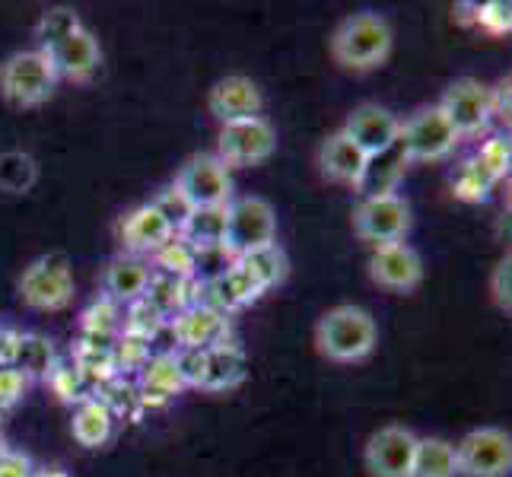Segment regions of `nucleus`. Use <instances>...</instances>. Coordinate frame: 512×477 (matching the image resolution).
<instances>
[{
	"label": "nucleus",
	"mask_w": 512,
	"mask_h": 477,
	"mask_svg": "<svg viewBox=\"0 0 512 477\" xmlns=\"http://www.w3.org/2000/svg\"><path fill=\"white\" fill-rule=\"evenodd\" d=\"M395 45L392 23L382 13H353L331 35V58L344 70H376L388 61Z\"/></svg>",
	"instance_id": "nucleus-1"
},
{
	"label": "nucleus",
	"mask_w": 512,
	"mask_h": 477,
	"mask_svg": "<svg viewBox=\"0 0 512 477\" xmlns=\"http://www.w3.org/2000/svg\"><path fill=\"white\" fill-rule=\"evenodd\" d=\"M379 328L373 315L360 306H334L322 315L315 328L319 353L331 363H360L376 350Z\"/></svg>",
	"instance_id": "nucleus-2"
},
{
	"label": "nucleus",
	"mask_w": 512,
	"mask_h": 477,
	"mask_svg": "<svg viewBox=\"0 0 512 477\" xmlns=\"http://www.w3.org/2000/svg\"><path fill=\"white\" fill-rule=\"evenodd\" d=\"M58 86L55 64L42 48L35 51H16V55L0 67V93L7 102L20 109H35L51 99Z\"/></svg>",
	"instance_id": "nucleus-3"
},
{
	"label": "nucleus",
	"mask_w": 512,
	"mask_h": 477,
	"mask_svg": "<svg viewBox=\"0 0 512 477\" xmlns=\"http://www.w3.org/2000/svg\"><path fill=\"white\" fill-rule=\"evenodd\" d=\"M226 252L233 258L277 245V214L264 198H233L226 204Z\"/></svg>",
	"instance_id": "nucleus-4"
},
{
	"label": "nucleus",
	"mask_w": 512,
	"mask_h": 477,
	"mask_svg": "<svg viewBox=\"0 0 512 477\" xmlns=\"http://www.w3.org/2000/svg\"><path fill=\"white\" fill-rule=\"evenodd\" d=\"M277 150V131L268 118H242V121H229L220 128L217 137V159L229 169H249L261 166L264 159H271Z\"/></svg>",
	"instance_id": "nucleus-5"
},
{
	"label": "nucleus",
	"mask_w": 512,
	"mask_h": 477,
	"mask_svg": "<svg viewBox=\"0 0 512 477\" xmlns=\"http://www.w3.org/2000/svg\"><path fill=\"white\" fill-rule=\"evenodd\" d=\"M455 128L449 125V118L439 112V105H427V109L414 112L408 121H401L398 144L408 156V163H436L446 159L458 147Z\"/></svg>",
	"instance_id": "nucleus-6"
},
{
	"label": "nucleus",
	"mask_w": 512,
	"mask_h": 477,
	"mask_svg": "<svg viewBox=\"0 0 512 477\" xmlns=\"http://www.w3.org/2000/svg\"><path fill=\"white\" fill-rule=\"evenodd\" d=\"M20 296L23 303L39 312H58L74 299V274L70 261L61 252L42 255L32 261L20 277Z\"/></svg>",
	"instance_id": "nucleus-7"
},
{
	"label": "nucleus",
	"mask_w": 512,
	"mask_h": 477,
	"mask_svg": "<svg viewBox=\"0 0 512 477\" xmlns=\"http://www.w3.org/2000/svg\"><path fill=\"white\" fill-rule=\"evenodd\" d=\"M458 477H509L512 471V436L497 427L471 430L455 446Z\"/></svg>",
	"instance_id": "nucleus-8"
},
{
	"label": "nucleus",
	"mask_w": 512,
	"mask_h": 477,
	"mask_svg": "<svg viewBox=\"0 0 512 477\" xmlns=\"http://www.w3.org/2000/svg\"><path fill=\"white\" fill-rule=\"evenodd\" d=\"M175 188L185 194V201L194 210L226 207L233 201V179H229V169L214 153L191 156L179 169V175H175Z\"/></svg>",
	"instance_id": "nucleus-9"
},
{
	"label": "nucleus",
	"mask_w": 512,
	"mask_h": 477,
	"mask_svg": "<svg viewBox=\"0 0 512 477\" xmlns=\"http://www.w3.org/2000/svg\"><path fill=\"white\" fill-rule=\"evenodd\" d=\"M411 229V207L404 204L398 194H385V198H363L353 210V233L363 242L379 245H392L404 242Z\"/></svg>",
	"instance_id": "nucleus-10"
},
{
	"label": "nucleus",
	"mask_w": 512,
	"mask_h": 477,
	"mask_svg": "<svg viewBox=\"0 0 512 477\" xmlns=\"http://www.w3.org/2000/svg\"><path fill=\"white\" fill-rule=\"evenodd\" d=\"M439 112L449 118V125L455 128L458 137L481 134L487 128V121L493 118V93L481 80L462 77L439 99Z\"/></svg>",
	"instance_id": "nucleus-11"
},
{
	"label": "nucleus",
	"mask_w": 512,
	"mask_h": 477,
	"mask_svg": "<svg viewBox=\"0 0 512 477\" xmlns=\"http://www.w3.org/2000/svg\"><path fill=\"white\" fill-rule=\"evenodd\" d=\"M417 452V436L408 427H382L366 443V471L373 477H411Z\"/></svg>",
	"instance_id": "nucleus-12"
},
{
	"label": "nucleus",
	"mask_w": 512,
	"mask_h": 477,
	"mask_svg": "<svg viewBox=\"0 0 512 477\" xmlns=\"http://www.w3.org/2000/svg\"><path fill=\"white\" fill-rule=\"evenodd\" d=\"M369 277H373V284H379L382 290L411 293L423 280V261L408 242L379 245L373 258H369Z\"/></svg>",
	"instance_id": "nucleus-13"
},
{
	"label": "nucleus",
	"mask_w": 512,
	"mask_h": 477,
	"mask_svg": "<svg viewBox=\"0 0 512 477\" xmlns=\"http://www.w3.org/2000/svg\"><path fill=\"white\" fill-rule=\"evenodd\" d=\"M353 144H357L366 156H376L382 150H388L392 144H398V131L401 121L395 118V112H388L385 105L376 102H363L347 115V125L341 128Z\"/></svg>",
	"instance_id": "nucleus-14"
},
{
	"label": "nucleus",
	"mask_w": 512,
	"mask_h": 477,
	"mask_svg": "<svg viewBox=\"0 0 512 477\" xmlns=\"http://www.w3.org/2000/svg\"><path fill=\"white\" fill-rule=\"evenodd\" d=\"M45 55L51 58V64H55L58 80L64 77L70 83L93 80V74H96L99 64H102L99 42H96V35L86 29V26L74 29L70 35H64V39L58 45H51Z\"/></svg>",
	"instance_id": "nucleus-15"
},
{
	"label": "nucleus",
	"mask_w": 512,
	"mask_h": 477,
	"mask_svg": "<svg viewBox=\"0 0 512 477\" xmlns=\"http://www.w3.org/2000/svg\"><path fill=\"white\" fill-rule=\"evenodd\" d=\"M172 334L182 350H210V347L226 344L229 322H226V315L191 303L182 312L172 315Z\"/></svg>",
	"instance_id": "nucleus-16"
},
{
	"label": "nucleus",
	"mask_w": 512,
	"mask_h": 477,
	"mask_svg": "<svg viewBox=\"0 0 512 477\" xmlns=\"http://www.w3.org/2000/svg\"><path fill=\"white\" fill-rule=\"evenodd\" d=\"M261 105H264L261 90L249 77H223L207 96V109L220 125L242 121V118H258Z\"/></svg>",
	"instance_id": "nucleus-17"
},
{
	"label": "nucleus",
	"mask_w": 512,
	"mask_h": 477,
	"mask_svg": "<svg viewBox=\"0 0 512 477\" xmlns=\"http://www.w3.org/2000/svg\"><path fill=\"white\" fill-rule=\"evenodd\" d=\"M172 239H175L172 226L160 217V210L153 204L137 207L121 220V242H125V249L137 258L163 252Z\"/></svg>",
	"instance_id": "nucleus-18"
},
{
	"label": "nucleus",
	"mask_w": 512,
	"mask_h": 477,
	"mask_svg": "<svg viewBox=\"0 0 512 477\" xmlns=\"http://www.w3.org/2000/svg\"><path fill=\"white\" fill-rule=\"evenodd\" d=\"M404 169H408V156H404L401 144H392L376 156H366L363 175L357 182L360 198H385V194H395L404 179Z\"/></svg>",
	"instance_id": "nucleus-19"
},
{
	"label": "nucleus",
	"mask_w": 512,
	"mask_h": 477,
	"mask_svg": "<svg viewBox=\"0 0 512 477\" xmlns=\"http://www.w3.org/2000/svg\"><path fill=\"white\" fill-rule=\"evenodd\" d=\"M319 166H322V175H325L328 182L357 188L360 175H363V166H366V153L357 144H353V140L344 131H338V134H331L322 144Z\"/></svg>",
	"instance_id": "nucleus-20"
},
{
	"label": "nucleus",
	"mask_w": 512,
	"mask_h": 477,
	"mask_svg": "<svg viewBox=\"0 0 512 477\" xmlns=\"http://www.w3.org/2000/svg\"><path fill=\"white\" fill-rule=\"evenodd\" d=\"M150 264L144 258H137V255H118L109 268H105V277H102V284H105V293H109L112 303H137L140 296L147 293L150 287Z\"/></svg>",
	"instance_id": "nucleus-21"
},
{
	"label": "nucleus",
	"mask_w": 512,
	"mask_h": 477,
	"mask_svg": "<svg viewBox=\"0 0 512 477\" xmlns=\"http://www.w3.org/2000/svg\"><path fill=\"white\" fill-rule=\"evenodd\" d=\"M115 430V414L109 411V404L86 398L80 408L74 411V439L86 449H99L112 439Z\"/></svg>",
	"instance_id": "nucleus-22"
},
{
	"label": "nucleus",
	"mask_w": 512,
	"mask_h": 477,
	"mask_svg": "<svg viewBox=\"0 0 512 477\" xmlns=\"http://www.w3.org/2000/svg\"><path fill=\"white\" fill-rule=\"evenodd\" d=\"M179 239L194 252L204 249H220L226 242V207H204V210H191L188 223L182 226Z\"/></svg>",
	"instance_id": "nucleus-23"
},
{
	"label": "nucleus",
	"mask_w": 512,
	"mask_h": 477,
	"mask_svg": "<svg viewBox=\"0 0 512 477\" xmlns=\"http://www.w3.org/2000/svg\"><path fill=\"white\" fill-rule=\"evenodd\" d=\"M411 477H458V458L449 439L427 436L417 439Z\"/></svg>",
	"instance_id": "nucleus-24"
},
{
	"label": "nucleus",
	"mask_w": 512,
	"mask_h": 477,
	"mask_svg": "<svg viewBox=\"0 0 512 477\" xmlns=\"http://www.w3.org/2000/svg\"><path fill=\"white\" fill-rule=\"evenodd\" d=\"M245 376V357L236 347H210L204 350V373L201 388H233Z\"/></svg>",
	"instance_id": "nucleus-25"
},
{
	"label": "nucleus",
	"mask_w": 512,
	"mask_h": 477,
	"mask_svg": "<svg viewBox=\"0 0 512 477\" xmlns=\"http://www.w3.org/2000/svg\"><path fill=\"white\" fill-rule=\"evenodd\" d=\"M39 182V163L26 150L0 153V191L4 194H26Z\"/></svg>",
	"instance_id": "nucleus-26"
},
{
	"label": "nucleus",
	"mask_w": 512,
	"mask_h": 477,
	"mask_svg": "<svg viewBox=\"0 0 512 477\" xmlns=\"http://www.w3.org/2000/svg\"><path fill=\"white\" fill-rule=\"evenodd\" d=\"M236 261H239V268L255 280V287L261 293L277 287L280 280L287 277V258H284V252L277 249V245H268V249H258L252 255H242Z\"/></svg>",
	"instance_id": "nucleus-27"
},
{
	"label": "nucleus",
	"mask_w": 512,
	"mask_h": 477,
	"mask_svg": "<svg viewBox=\"0 0 512 477\" xmlns=\"http://www.w3.org/2000/svg\"><path fill=\"white\" fill-rule=\"evenodd\" d=\"M51 366H55V350H51V344L39 338V334H20L13 369H20L26 379H45L51 376Z\"/></svg>",
	"instance_id": "nucleus-28"
},
{
	"label": "nucleus",
	"mask_w": 512,
	"mask_h": 477,
	"mask_svg": "<svg viewBox=\"0 0 512 477\" xmlns=\"http://www.w3.org/2000/svg\"><path fill=\"white\" fill-rule=\"evenodd\" d=\"M185 382L179 366H175V353H166V357H153L150 363H144V392L147 395H175L182 392Z\"/></svg>",
	"instance_id": "nucleus-29"
},
{
	"label": "nucleus",
	"mask_w": 512,
	"mask_h": 477,
	"mask_svg": "<svg viewBox=\"0 0 512 477\" xmlns=\"http://www.w3.org/2000/svg\"><path fill=\"white\" fill-rule=\"evenodd\" d=\"M80 16L74 10H67V7H51L42 13V20H39V42H42V51H48L51 45H58L64 35H70L74 29H80Z\"/></svg>",
	"instance_id": "nucleus-30"
},
{
	"label": "nucleus",
	"mask_w": 512,
	"mask_h": 477,
	"mask_svg": "<svg viewBox=\"0 0 512 477\" xmlns=\"http://www.w3.org/2000/svg\"><path fill=\"white\" fill-rule=\"evenodd\" d=\"M166 322V315L160 306H153L147 296H140L137 303H131L128 309V334L140 341H150V334L160 331V325Z\"/></svg>",
	"instance_id": "nucleus-31"
},
{
	"label": "nucleus",
	"mask_w": 512,
	"mask_h": 477,
	"mask_svg": "<svg viewBox=\"0 0 512 477\" xmlns=\"http://www.w3.org/2000/svg\"><path fill=\"white\" fill-rule=\"evenodd\" d=\"M497 185V179L487 172V169H481L478 163H465V169L458 172V179H455V194L462 201H484L487 194H490V188Z\"/></svg>",
	"instance_id": "nucleus-32"
},
{
	"label": "nucleus",
	"mask_w": 512,
	"mask_h": 477,
	"mask_svg": "<svg viewBox=\"0 0 512 477\" xmlns=\"http://www.w3.org/2000/svg\"><path fill=\"white\" fill-rule=\"evenodd\" d=\"M153 207L160 210V217L172 226V233L179 236L182 233V226L188 223V217H191V204L185 201V194L175 188V185H169L166 191H160L156 194V201H153Z\"/></svg>",
	"instance_id": "nucleus-33"
},
{
	"label": "nucleus",
	"mask_w": 512,
	"mask_h": 477,
	"mask_svg": "<svg viewBox=\"0 0 512 477\" xmlns=\"http://www.w3.org/2000/svg\"><path fill=\"white\" fill-rule=\"evenodd\" d=\"M156 261H160L163 274L169 277H179V280L194 277V249H188L179 236H175L163 252H156Z\"/></svg>",
	"instance_id": "nucleus-34"
},
{
	"label": "nucleus",
	"mask_w": 512,
	"mask_h": 477,
	"mask_svg": "<svg viewBox=\"0 0 512 477\" xmlns=\"http://www.w3.org/2000/svg\"><path fill=\"white\" fill-rule=\"evenodd\" d=\"M474 23L490 35H509L512 4H506V0H487V4H478L474 7Z\"/></svg>",
	"instance_id": "nucleus-35"
},
{
	"label": "nucleus",
	"mask_w": 512,
	"mask_h": 477,
	"mask_svg": "<svg viewBox=\"0 0 512 477\" xmlns=\"http://www.w3.org/2000/svg\"><path fill=\"white\" fill-rule=\"evenodd\" d=\"M509 159H512V153H509V140L506 137H493V140H487V144L478 150V156H474V163H478L481 169H487L493 179H503V175L509 172Z\"/></svg>",
	"instance_id": "nucleus-36"
},
{
	"label": "nucleus",
	"mask_w": 512,
	"mask_h": 477,
	"mask_svg": "<svg viewBox=\"0 0 512 477\" xmlns=\"http://www.w3.org/2000/svg\"><path fill=\"white\" fill-rule=\"evenodd\" d=\"M490 296L503 312H512V258H500V264L490 274Z\"/></svg>",
	"instance_id": "nucleus-37"
},
{
	"label": "nucleus",
	"mask_w": 512,
	"mask_h": 477,
	"mask_svg": "<svg viewBox=\"0 0 512 477\" xmlns=\"http://www.w3.org/2000/svg\"><path fill=\"white\" fill-rule=\"evenodd\" d=\"M115 325H118V312H115V303H112L109 296H105L102 303H96L90 312L83 315V328L93 331L96 338H99V334H112Z\"/></svg>",
	"instance_id": "nucleus-38"
},
{
	"label": "nucleus",
	"mask_w": 512,
	"mask_h": 477,
	"mask_svg": "<svg viewBox=\"0 0 512 477\" xmlns=\"http://www.w3.org/2000/svg\"><path fill=\"white\" fill-rule=\"evenodd\" d=\"M29 388V379L20 373V369L13 366H0V408H13L16 401H20L26 395Z\"/></svg>",
	"instance_id": "nucleus-39"
},
{
	"label": "nucleus",
	"mask_w": 512,
	"mask_h": 477,
	"mask_svg": "<svg viewBox=\"0 0 512 477\" xmlns=\"http://www.w3.org/2000/svg\"><path fill=\"white\" fill-rule=\"evenodd\" d=\"M0 477H32V462L20 452H4L0 455Z\"/></svg>",
	"instance_id": "nucleus-40"
},
{
	"label": "nucleus",
	"mask_w": 512,
	"mask_h": 477,
	"mask_svg": "<svg viewBox=\"0 0 512 477\" xmlns=\"http://www.w3.org/2000/svg\"><path fill=\"white\" fill-rule=\"evenodd\" d=\"M16 344H20V331H7V328H0V366H13Z\"/></svg>",
	"instance_id": "nucleus-41"
},
{
	"label": "nucleus",
	"mask_w": 512,
	"mask_h": 477,
	"mask_svg": "<svg viewBox=\"0 0 512 477\" xmlns=\"http://www.w3.org/2000/svg\"><path fill=\"white\" fill-rule=\"evenodd\" d=\"M490 93H493V118L509 121V77L500 80L497 90H490Z\"/></svg>",
	"instance_id": "nucleus-42"
},
{
	"label": "nucleus",
	"mask_w": 512,
	"mask_h": 477,
	"mask_svg": "<svg viewBox=\"0 0 512 477\" xmlns=\"http://www.w3.org/2000/svg\"><path fill=\"white\" fill-rule=\"evenodd\" d=\"M32 477H67V474L58 468H42V471H32Z\"/></svg>",
	"instance_id": "nucleus-43"
},
{
	"label": "nucleus",
	"mask_w": 512,
	"mask_h": 477,
	"mask_svg": "<svg viewBox=\"0 0 512 477\" xmlns=\"http://www.w3.org/2000/svg\"><path fill=\"white\" fill-rule=\"evenodd\" d=\"M7 452V443H4V436H0V455H4Z\"/></svg>",
	"instance_id": "nucleus-44"
},
{
	"label": "nucleus",
	"mask_w": 512,
	"mask_h": 477,
	"mask_svg": "<svg viewBox=\"0 0 512 477\" xmlns=\"http://www.w3.org/2000/svg\"><path fill=\"white\" fill-rule=\"evenodd\" d=\"M4 414H7V411H4V408H0V423H4Z\"/></svg>",
	"instance_id": "nucleus-45"
}]
</instances>
